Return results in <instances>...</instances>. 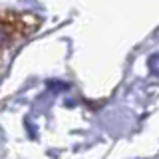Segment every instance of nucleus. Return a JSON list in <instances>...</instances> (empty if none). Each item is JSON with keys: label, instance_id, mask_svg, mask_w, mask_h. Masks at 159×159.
Listing matches in <instances>:
<instances>
[{"label": "nucleus", "instance_id": "nucleus-1", "mask_svg": "<svg viewBox=\"0 0 159 159\" xmlns=\"http://www.w3.org/2000/svg\"><path fill=\"white\" fill-rule=\"evenodd\" d=\"M40 26V18L30 12L6 10L0 14V74L8 60V50L20 46Z\"/></svg>", "mask_w": 159, "mask_h": 159}]
</instances>
